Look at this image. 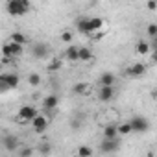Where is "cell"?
<instances>
[{
    "mask_svg": "<svg viewBox=\"0 0 157 157\" xmlns=\"http://www.w3.org/2000/svg\"><path fill=\"white\" fill-rule=\"evenodd\" d=\"M61 41H63V43H70V41H72V33H70V32H63V33H61Z\"/></svg>",
    "mask_w": 157,
    "mask_h": 157,
    "instance_id": "obj_28",
    "label": "cell"
},
{
    "mask_svg": "<svg viewBox=\"0 0 157 157\" xmlns=\"http://www.w3.org/2000/svg\"><path fill=\"white\" fill-rule=\"evenodd\" d=\"M65 57L68 61H78V46H68L65 50Z\"/></svg>",
    "mask_w": 157,
    "mask_h": 157,
    "instance_id": "obj_19",
    "label": "cell"
},
{
    "mask_svg": "<svg viewBox=\"0 0 157 157\" xmlns=\"http://www.w3.org/2000/svg\"><path fill=\"white\" fill-rule=\"evenodd\" d=\"M48 54H50V46H48L46 43H35V44L32 46V56H33L35 59H44Z\"/></svg>",
    "mask_w": 157,
    "mask_h": 157,
    "instance_id": "obj_4",
    "label": "cell"
},
{
    "mask_svg": "<svg viewBox=\"0 0 157 157\" xmlns=\"http://www.w3.org/2000/svg\"><path fill=\"white\" fill-rule=\"evenodd\" d=\"M32 153H33L32 148H24V150H21V155H26V157H28V155H32Z\"/></svg>",
    "mask_w": 157,
    "mask_h": 157,
    "instance_id": "obj_31",
    "label": "cell"
},
{
    "mask_svg": "<svg viewBox=\"0 0 157 157\" xmlns=\"http://www.w3.org/2000/svg\"><path fill=\"white\" fill-rule=\"evenodd\" d=\"M137 54H150V44L146 43V41H139L137 43Z\"/></svg>",
    "mask_w": 157,
    "mask_h": 157,
    "instance_id": "obj_20",
    "label": "cell"
},
{
    "mask_svg": "<svg viewBox=\"0 0 157 157\" xmlns=\"http://www.w3.org/2000/svg\"><path fill=\"white\" fill-rule=\"evenodd\" d=\"M57 104H59V98L56 96V94H48L44 100H43V107H44V111H56V107H57Z\"/></svg>",
    "mask_w": 157,
    "mask_h": 157,
    "instance_id": "obj_11",
    "label": "cell"
},
{
    "mask_svg": "<svg viewBox=\"0 0 157 157\" xmlns=\"http://www.w3.org/2000/svg\"><path fill=\"white\" fill-rule=\"evenodd\" d=\"M30 122H32L35 133H43V131H46V128H48V118H46L44 115H41V113H37Z\"/></svg>",
    "mask_w": 157,
    "mask_h": 157,
    "instance_id": "obj_3",
    "label": "cell"
},
{
    "mask_svg": "<svg viewBox=\"0 0 157 157\" xmlns=\"http://www.w3.org/2000/svg\"><path fill=\"white\" fill-rule=\"evenodd\" d=\"M117 129H118V135H129V133H133V131H131V126H129V122H124V124L117 126Z\"/></svg>",
    "mask_w": 157,
    "mask_h": 157,
    "instance_id": "obj_23",
    "label": "cell"
},
{
    "mask_svg": "<svg viewBox=\"0 0 157 157\" xmlns=\"http://www.w3.org/2000/svg\"><path fill=\"white\" fill-rule=\"evenodd\" d=\"M129 126H131V131L135 133H144L150 129V120L146 117H133L129 120Z\"/></svg>",
    "mask_w": 157,
    "mask_h": 157,
    "instance_id": "obj_2",
    "label": "cell"
},
{
    "mask_svg": "<svg viewBox=\"0 0 157 157\" xmlns=\"http://www.w3.org/2000/svg\"><path fill=\"white\" fill-rule=\"evenodd\" d=\"M76 26H78V32H80V33H85V35L91 33V30H89V19H80Z\"/></svg>",
    "mask_w": 157,
    "mask_h": 157,
    "instance_id": "obj_17",
    "label": "cell"
},
{
    "mask_svg": "<svg viewBox=\"0 0 157 157\" xmlns=\"http://www.w3.org/2000/svg\"><path fill=\"white\" fill-rule=\"evenodd\" d=\"M115 82H117V78H115L113 72H104L98 78V85L100 87H104V85H115Z\"/></svg>",
    "mask_w": 157,
    "mask_h": 157,
    "instance_id": "obj_12",
    "label": "cell"
},
{
    "mask_svg": "<svg viewBox=\"0 0 157 157\" xmlns=\"http://www.w3.org/2000/svg\"><path fill=\"white\" fill-rule=\"evenodd\" d=\"M104 37V32H98V33H94V41H100Z\"/></svg>",
    "mask_w": 157,
    "mask_h": 157,
    "instance_id": "obj_32",
    "label": "cell"
},
{
    "mask_svg": "<svg viewBox=\"0 0 157 157\" xmlns=\"http://www.w3.org/2000/svg\"><path fill=\"white\" fill-rule=\"evenodd\" d=\"M19 82H21V78H19L17 74H13V72H8V74H0V83L8 85L10 89H15V87L19 85Z\"/></svg>",
    "mask_w": 157,
    "mask_h": 157,
    "instance_id": "obj_6",
    "label": "cell"
},
{
    "mask_svg": "<svg viewBox=\"0 0 157 157\" xmlns=\"http://www.w3.org/2000/svg\"><path fill=\"white\" fill-rule=\"evenodd\" d=\"M102 26H104V19H100V17H93V19H89V30H91V33L98 32Z\"/></svg>",
    "mask_w": 157,
    "mask_h": 157,
    "instance_id": "obj_16",
    "label": "cell"
},
{
    "mask_svg": "<svg viewBox=\"0 0 157 157\" xmlns=\"http://www.w3.org/2000/svg\"><path fill=\"white\" fill-rule=\"evenodd\" d=\"M37 150H39V153H41V155H48V153L52 151V146H50L48 142H41Z\"/></svg>",
    "mask_w": 157,
    "mask_h": 157,
    "instance_id": "obj_24",
    "label": "cell"
},
{
    "mask_svg": "<svg viewBox=\"0 0 157 157\" xmlns=\"http://www.w3.org/2000/svg\"><path fill=\"white\" fill-rule=\"evenodd\" d=\"M104 139H118V129L115 124H107L104 128Z\"/></svg>",
    "mask_w": 157,
    "mask_h": 157,
    "instance_id": "obj_14",
    "label": "cell"
},
{
    "mask_svg": "<svg viewBox=\"0 0 157 157\" xmlns=\"http://www.w3.org/2000/svg\"><path fill=\"white\" fill-rule=\"evenodd\" d=\"M146 32H148V35L153 39V37H157V24H148V28H146Z\"/></svg>",
    "mask_w": 157,
    "mask_h": 157,
    "instance_id": "obj_27",
    "label": "cell"
},
{
    "mask_svg": "<svg viewBox=\"0 0 157 157\" xmlns=\"http://www.w3.org/2000/svg\"><path fill=\"white\" fill-rule=\"evenodd\" d=\"M100 150L104 153H113L118 150V139H104V142L100 144Z\"/></svg>",
    "mask_w": 157,
    "mask_h": 157,
    "instance_id": "obj_9",
    "label": "cell"
},
{
    "mask_svg": "<svg viewBox=\"0 0 157 157\" xmlns=\"http://www.w3.org/2000/svg\"><path fill=\"white\" fill-rule=\"evenodd\" d=\"M8 46H10V50H11V57H19V56H22V54H24V44H19V43L10 41V43H8Z\"/></svg>",
    "mask_w": 157,
    "mask_h": 157,
    "instance_id": "obj_13",
    "label": "cell"
},
{
    "mask_svg": "<svg viewBox=\"0 0 157 157\" xmlns=\"http://www.w3.org/2000/svg\"><path fill=\"white\" fill-rule=\"evenodd\" d=\"M72 91H74V94H85V93H87V83H83V82L76 83V85L72 87Z\"/></svg>",
    "mask_w": 157,
    "mask_h": 157,
    "instance_id": "obj_22",
    "label": "cell"
},
{
    "mask_svg": "<svg viewBox=\"0 0 157 157\" xmlns=\"http://www.w3.org/2000/svg\"><path fill=\"white\" fill-rule=\"evenodd\" d=\"M155 8H157V0H148V10H151V11H153Z\"/></svg>",
    "mask_w": 157,
    "mask_h": 157,
    "instance_id": "obj_30",
    "label": "cell"
},
{
    "mask_svg": "<svg viewBox=\"0 0 157 157\" xmlns=\"http://www.w3.org/2000/svg\"><path fill=\"white\" fill-rule=\"evenodd\" d=\"M10 41L19 43V44H26V43H28V37H26L24 33H21V32H13V33L10 35Z\"/></svg>",
    "mask_w": 157,
    "mask_h": 157,
    "instance_id": "obj_18",
    "label": "cell"
},
{
    "mask_svg": "<svg viewBox=\"0 0 157 157\" xmlns=\"http://www.w3.org/2000/svg\"><path fill=\"white\" fill-rule=\"evenodd\" d=\"M78 155H83V157H89V155H93V148H89V146H82L80 150H78Z\"/></svg>",
    "mask_w": 157,
    "mask_h": 157,
    "instance_id": "obj_26",
    "label": "cell"
},
{
    "mask_svg": "<svg viewBox=\"0 0 157 157\" xmlns=\"http://www.w3.org/2000/svg\"><path fill=\"white\" fill-rule=\"evenodd\" d=\"M37 113H39V111H37L33 105H22V107L19 109V122H30Z\"/></svg>",
    "mask_w": 157,
    "mask_h": 157,
    "instance_id": "obj_5",
    "label": "cell"
},
{
    "mask_svg": "<svg viewBox=\"0 0 157 157\" xmlns=\"http://www.w3.org/2000/svg\"><path fill=\"white\" fill-rule=\"evenodd\" d=\"M2 146H4L8 151H15V150L19 148V139H17L15 135H6V137L2 139Z\"/></svg>",
    "mask_w": 157,
    "mask_h": 157,
    "instance_id": "obj_10",
    "label": "cell"
},
{
    "mask_svg": "<svg viewBox=\"0 0 157 157\" xmlns=\"http://www.w3.org/2000/svg\"><path fill=\"white\" fill-rule=\"evenodd\" d=\"M32 10L30 0H8L6 2V11L11 17H22Z\"/></svg>",
    "mask_w": 157,
    "mask_h": 157,
    "instance_id": "obj_1",
    "label": "cell"
},
{
    "mask_svg": "<svg viewBox=\"0 0 157 157\" xmlns=\"http://www.w3.org/2000/svg\"><path fill=\"white\" fill-rule=\"evenodd\" d=\"M70 128H72V129H80V128H82V120H80V118H74V120L70 122Z\"/></svg>",
    "mask_w": 157,
    "mask_h": 157,
    "instance_id": "obj_29",
    "label": "cell"
},
{
    "mask_svg": "<svg viewBox=\"0 0 157 157\" xmlns=\"http://www.w3.org/2000/svg\"><path fill=\"white\" fill-rule=\"evenodd\" d=\"M115 98V87L113 85H104L98 91V100L100 102H111Z\"/></svg>",
    "mask_w": 157,
    "mask_h": 157,
    "instance_id": "obj_7",
    "label": "cell"
},
{
    "mask_svg": "<svg viewBox=\"0 0 157 157\" xmlns=\"http://www.w3.org/2000/svg\"><path fill=\"white\" fill-rule=\"evenodd\" d=\"M144 72H146V65H142V63H135V65L126 68V76L128 78H140Z\"/></svg>",
    "mask_w": 157,
    "mask_h": 157,
    "instance_id": "obj_8",
    "label": "cell"
},
{
    "mask_svg": "<svg viewBox=\"0 0 157 157\" xmlns=\"http://www.w3.org/2000/svg\"><path fill=\"white\" fill-rule=\"evenodd\" d=\"M28 83H30L32 87H37V85L41 83V76H39L37 72H32V74L28 76Z\"/></svg>",
    "mask_w": 157,
    "mask_h": 157,
    "instance_id": "obj_21",
    "label": "cell"
},
{
    "mask_svg": "<svg viewBox=\"0 0 157 157\" xmlns=\"http://www.w3.org/2000/svg\"><path fill=\"white\" fill-rule=\"evenodd\" d=\"M61 65H63V61H61V59H52V61H50V65H48V70H59V68H61Z\"/></svg>",
    "mask_w": 157,
    "mask_h": 157,
    "instance_id": "obj_25",
    "label": "cell"
},
{
    "mask_svg": "<svg viewBox=\"0 0 157 157\" xmlns=\"http://www.w3.org/2000/svg\"><path fill=\"white\" fill-rule=\"evenodd\" d=\"M78 59L80 61H91L93 59V50L83 46V48H78Z\"/></svg>",
    "mask_w": 157,
    "mask_h": 157,
    "instance_id": "obj_15",
    "label": "cell"
}]
</instances>
